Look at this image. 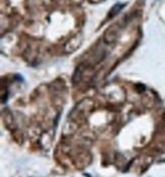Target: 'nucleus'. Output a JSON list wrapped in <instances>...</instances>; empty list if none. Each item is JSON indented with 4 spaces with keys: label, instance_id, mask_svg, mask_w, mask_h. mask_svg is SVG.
I'll list each match as a JSON object with an SVG mask.
<instances>
[{
    "label": "nucleus",
    "instance_id": "obj_1",
    "mask_svg": "<svg viewBox=\"0 0 165 177\" xmlns=\"http://www.w3.org/2000/svg\"><path fill=\"white\" fill-rule=\"evenodd\" d=\"M106 56V51L104 48L102 47H98V48H95L94 51L89 55L88 57L86 58L84 63L88 64V65H95V64H98L100 63Z\"/></svg>",
    "mask_w": 165,
    "mask_h": 177
},
{
    "label": "nucleus",
    "instance_id": "obj_2",
    "mask_svg": "<svg viewBox=\"0 0 165 177\" xmlns=\"http://www.w3.org/2000/svg\"><path fill=\"white\" fill-rule=\"evenodd\" d=\"M119 31L120 26L118 24H114V25L110 26L108 29L105 31L103 35V40L106 44H113L117 41V38L119 36Z\"/></svg>",
    "mask_w": 165,
    "mask_h": 177
},
{
    "label": "nucleus",
    "instance_id": "obj_3",
    "mask_svg": "<svg viewBox=\"0 0 165 177\" xmlns=\"http://www.w3.org/2000/svg\"><path fill=\"white\" fill-rule=\"evenodd\" d=\"M81 42H82V40L79 36L70 39V41H67V43L65 44V46H64V50H65V52L66 53L73 52V51H75L80 46Z\"/></svg>",
    "mask_w": 165,
    "mask_h": 177
},
{
    "label": "nucleus",
    "instance_id": "obj_4",
    "mask_svg": "<svg viewBox=\"0 0 165 177\" xmlns=\"http://www.w3.org/2000/svg\"><path fill=\"white\" fill-rule=\"evenodd\" d=\"M126 5V4H121V3H116V4H114V5L111 7V10L109 11V13H108V17L110 19V17H113V16H115V15L117 14L118 12L120 11V10L122 9V7Z\"/></svg>",
    "mask_w": 165,
    "mask_h": 177
},
{
    "label": "nucleus",
    "instance_id": "obj_5",
    "mask_svg": "<svg viewBox=\"0 0 165 177\" xmlns=\"http://www.w3.org/2000/svg\"><path fill=\"white\" fill-rule=\"evenodd\" d=\"M102 1H104V0H89V2H91V3H100Z\"/></svg>",
    "mask_w": 165,
    "mask_h": 177
}]
</instances>
